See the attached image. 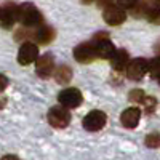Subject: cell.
Here are the masks:
<instances>
[{
    "label": "cell",
    "instance_id": "6da1fadb",
    "mask_svg": "<svg viewBox=\"0 0 160 160\" xmlns=\"http://www.w3.org/2000/svg\"><path fill=\"white\" fill-rule=\"evenodd\" d=\"M18 21L24 28H35V26H42L43 16L34 3H22L18 8Z\"/></svg>",
    "mask_w": 160,
    "mask_h": 160
},
{
    "label": "cell",
    "instance_id": "7a4b0ae2",
    "mask_svg": "<svg viewBox=\"0 0 160 160\" xmlns=\"http://www.w3.org/2000/svg\"><path fill=\"white\" fill-rule=\"evenodd\" d=\"M48 123L53 127V128H66L69 123H71V114H69V109L64 108V106H55L48 111Z\"/></svg>",
    "mask_w": 160,
    "mask_h": 160
},
{
    "label": "cell",
    "instance_id": "3957f363",
    "mask_svg": "<svg viewBox=\"0 0 160 160\" xmlns=\"http://www.w3.org/2000/svg\"><path fill=\"white\" fill-rule=\"evenodd\" d=\"M108 122V115L102 111H90L83 117V128L87 131H99Z\"/></svg>",
    "mask_w": 160,
    "mask_h": 160
},
{
    "label": "cell",
    "instance_id": "277c9868",
    "mask_svg": "<svg viewBox=\"0 0 160 160\" xmlns=\"http://www.w3.org/2000/svg\"><path fill=\"white\" fill-rule=\"evenodd\" d=\"M149 72V61L144 58H135L131 59L127 66V75L131 80H141L146 74Z\"/></svg>",
    "mask_w": 160,
    "mask_h": 160
},
{
    "label": "cell",
    "instance_id": "5b68a950",
    "mask_svg": "<svg viewBox=\"0 0 160 160\" xmlns=\"http://www.w3.org/2000/svg\"><path fill=\"white\" fill-rule=\"evenodd\" d=\"M58 101H59V104L64 106V108L75 109V108H78V106L82 104L83 96H82V93H80L77 88H66L58 95Z\"/></svg>",
    "mask_w": 160,
    "mask_h": 160
},
{
    "label": "cell",
    "instance_id": "8992f818",
    "mask_svg": "<svg viewBox=\"0 0 160 160\" xmlns=\"http://www.w3.org/2000/svg\"><path fill=\"white\" fill-rule=\"evenodd\" d=\"M74 58H75L77 62H82V64L91 62L95 58H98L95 43H93V42H85V43L77 45L75 50H74Z\"/></svg>",
    "mask_w": 160,
    "mask_h": 160
},
{
    "label": "cell",
    "instance_id": "52a82bcc",
    "mask_svg": "<svg viewBox=\"0 0 160 160\" xmlns=\"http://www.w3.org/2000/svg\"><path fill=\"white\" fill-rule=\"evenodd\" d=\"M18 8L15 3H5L2 8H0V26L3 29H11L15 22L18 21Z\"/></svg>",
    "mask_w": 160,
    "mask_h": 160
},
{
    "label": "cell",
    "instance_id": "ba28073f",
    "mask_svg": "<svg viewBox=\"0 0 160 160\" xmlns=\"http://www.w3.org/2000/svg\"><path fill=\"white\" fill-rule=\"evenodd\" d=\"M38 58V47L32 42H24L18 51V62L21 66H29Z\"/></svg>",
    "mask_w": 160,
    "mask_h": 160
},
{
    "label": "cell",
    "instance_id": "9c48e42d",
    "mask_svg": "<svg viewBox=\"0 0 160 160\" xmlns=\"http://www.w3.org/2000/svg\"><path fill=\"white\" fill-rule=\"evenodd\" d=\"M102 19L108 22L109 26H118V24H123L125 22L127 13H125V10L120 7V5H111L108 8H104Z\"/></svg>",
    "mask_w": 160,
    "mask_h": 160
},
{
    "label": "cell",
    "instance_id": "30bf717a",
    "mask_svg": "<svg viewBox=\"0 0 160 160\" xmlns=\"http://www.w3.org/2000/svg\"><path fill=\"white\" fill-rule=\"evenodd\" d=\"M35 72H37L38 77L48 78L53 72H55V58H53L50 53L37 58V61H35Z\"/></svg>",
    "mask_w": 160,
    "mask_h": 160
},
{
    "label": "cell",
    "instance_id": "8fae6325",
    "mask_svg": "<svg viewBox=\"0 0 160 160\" xmlns=\"http://www.w3.org/2000/svg\"><path fill=\"white\" fill-rule=\"evenodd\" d=\"M141 120V111L138 108H128L122 112V115H120V122H122V125L125 128H136L138 123Z\"/></svg>",
    "mask_w": 160,
    "mask_h": 160
},
{
    "label": "cell",
    "instance_id": "7c38bea8",
    "mask_svg": "<svg viewBox=\"0 0 160 160\" xmlns=\"http://www.w3.org/2000/svg\"><path fill=\"white\" fill-rule=\"evenodd\" d=\"M130 62V56H128V53L127 50L123 48H120V50H115L114 53V56L111 58V64H112V68L114 71H125L127 69V66Z\"/></svg>",
    "mask_w": 160,
    "mask_h": 160
},
{
    "label": "cell",
    "instance_id": "4fadbf2b",
    "mask_svg": "<svg viewBox=\"0 0 160 160\" xmlns=\"http://www.w3.org/2000/svg\"><path fill=\"white\" fill-rule=\"evenodd\" d=\"M96 45V53H98V58L101 59H111L114 56V53H115V45L111 42L109 38H104L101 40V42L95 43Z\"/></svg>",
    "mask_w": 160,
    "mask_h": 160
},
{
    "label": "cell",
    "instance_id": "5bb4252c",
    "mask_svg": "<svg viewBox=\"0 0 160 160\" xmlns=\"http://www.w3.org/2000/svg\"><path fill=\"white\" fill-rule=\"evenodd\" d=\"M55 35H56L55 29L50 28V26H40L38 31L34 34L35 40H37L40 45H48L51 40H55Z\"/></svg>",
    "mask_w": 160,
    "mask_h": 160
},
{
    "label": "cell",
    "instance_id": "9a60e30c",
    "mask_svg": "<svg viewBox=\"0 0 160 160\" xmlns=\"http://www.w3.org/2000/svg\"><path fill=\"white\" fill-rule=\"evenodd\" d=\"M55 78L61 85L69 83L71 78H72V69L69 68V66H59V68L55 71Z\"/></svg>",
    "mask_w": 160,
    "mask_h": 160
},
{
    "label": "cell",
    "instance_id": "2e32d148",
    "mask_svg": "<svg viewBox=\"0 0 160 160\" xmlns=\"http://www.w3.org/2000/svg\"><path fill=\"white\" fill-rule=\"evenodd\" d=\"M131 15L135 18H141V16H148L149 13V2L148 0H138V2L135 3V7H131Z\"/></svg>",
    "mask_w": 160,
    "mask_h": 160
},
{
    "label": "cell",
    "instance_id": "e0dca14e",
    "mask_svg": "<svg viewBox=\"0 0 160 160\" xmlns=\"http://www.w3.org/2000/svg\"><path fill=\"white\" fill-rule=\"evenodd\" d=\"M144 142H146V146H148V148H151V149L158 148V146H160V133H157V131L149 133V135L146 136Z\"/></svg>",
    "mask_w": 160,
    "mask_h": 160
},
{
    "label": "cell",
    "instance_id": "ac0fdd59",
    "mask_svg": "<svg viewBox=\"0 0 160 160\" xmlns=\"http://www.w3.org/2000/svg\"><path fill=\"white\" fill-rule=\"evenodd\" d=\"M141 104L144 106V112L146 114H152L157 109V99L154 96H144V99H142Z\"/></svg>",
    "mask_w": 160,
    "mask_h": 160
},
{
    "label": "cell",
    "instance_id": "d6986e66",
    "mask_svg": "<svg viewBox=\"0 0 160 160\" xmlns=\"http://www.w3.org/2000/svg\"><path fill=\"white\" fill-rule=\"evenodd\" d=\"M149 72L154 78H158L160 77V58H154L149 61Z\"/></svg>",
    "mask_w": 160,
    "mask_h": 160
},
{
    "label": "cell",
    "instance_id": "ffe728a7",
    "mask_svg": "<svg viewBox=\"0 0 160 160\" xmlns=\"http://www.w3.org/2000/svg\"><path fill=\"white\" fill-rule=\"evenodd\" d=\"M148 19L152 22V24H160V5H155L149 10L148 13Z\"/></svg>",
    "mask_w": 160,
    "mask_h": 160
},
{
    "label": "cell",
    "instance_id": "44dd1931",
    "mask_svg": "<svg viewBox=\"0 0 160 160\" xmlns=\"http://www.w3.org/2000/svg\"><path fill=\"white\" fill-rule=\"evenodd\" d=\"M144 91L142 90H139V88H136V90H131L130 91V95H128V99L131 101V102H136V104H139V102H142V99H144Z\"/></svg>",
    "mask_w": 160,
    "mask_h": 160
},
{
    "label": "cell",
    "instance_id": "7402d4cb",
    "mask_svg": "<svg viewBox=\"0 0 160 160\" xmlns=\"http://www.w3.org/2000/svg\"><path fill=\"white\" fill-rule=\"evenodd\" d=\"M118 2V5L122 7V8H131V7H135V3L138 2V0H117Z\"/></svg>",
    "mask_w": 160,
    "mask_h": 160
},
{
    "label": "cell",
    "instance_id": "603a6c76",
    "mask_svg": "<svg viewBox=\"0 0 160 160\" xmlns=\"http://www.w3.org/2000/svg\"><path fill=\"white\" fill-rule=\"evenodd\" d=\"M104 38H109V34L108 32H98L95 37L91 38V42L93 43H98V42H101V40H104Z\"/></svg>",
    "mask_w": 160,
    "mask_h": 160
},
{
    "label": "cell",
    "instance_id": "cb8c5ba5",
    "mask_svg": "<svg viewBox=\"0 0 160 160\" xmlns=\"http://www.w3.org/2000/svg\"><path fill=\"white\" fill-rule=\"evenodd\" d=\"M8 85V78L3 75V74H0V91H3Z\"/></svg>",
    "mask_w": 160,
    "mask_h": 160
},
{
    "label": "cell",
    "instance_id": "d4e9b609",
    "mask_svg": "<svg viewBox=\"0 0 160 160\" xmlns=\"http://www.w3.org/2000/svg\"><path fill=\"white\" fill-rule=\"evenodd\" d=\"M98 5H99L101 8H108V7H111V5H114V3H112V0H98Z\"/></svg>",
    "mask_w": 160,
    "mask_h": 160
},
{
    "label": "cell",
    "instance_id": "484cf974",
    "mask_svg": "<svg viewBox=\"0 0 160 160\" xmlns=\"http://www.w3.org/2000/svg\"><path fill=\"white\" fill-rule=\"evenodd\" d=\"M0 160H21V158L16 157V155H13V154H7V155H3Z\"/></svg>",
    "mask_w": 160,
    "mask_h": 160
},
{
    "label": "cell",
    "instance_id": "4316f807",
    "mask_svg": "<svg viewBox=\"0 0 160 160\" xmlns=\"http://www.w3.org/2000/svg\"><path fill=\"white\" fill-rule=\"evenodd\" d=\"M93 2H95V0H82V3H85V5H90Z\"/></svg>",
    "mask_w": 160,
    "mask_h": 160
},
{
    "label": "cell",
    "instance_id": "83f0119b",
    "mask_svg": "<svg viewBox=\"0 0 160 160\" xmlns=\"http://www.w3.org/2000/svg\"><path fill=\"white\" fill-rule=\"evenodd\" d=\"M157 80H158V83H160V77H158V78H157Z\"/></svg>",
    "mask_w": 160,
    "mask_h": 160
},
{
    "label": "cell",
    "instance_id": "f1b7e54d",
    "mask_svg": "<svg viewBox=\"0 0 160 160\" xmlns=\"http://www.w3.org/2000/svg\"><path fill=\"white\" fill-rule=\"evenodd\" d=\"M155 2H158V3H160V0H155Z\"/></svg>",
    "mask_w": 160,
    "mask_h": 160
}]
</instances>
